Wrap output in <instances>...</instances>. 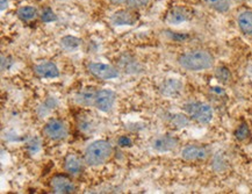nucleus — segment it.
<instances>
[{"label":"nucleus","instance_id":"obj_23","mask_svg":"<svg viewBox=\"0 0 252 194\" xmlns=\"http://www.w3.org/2000/svg\"><path fill=\"white\" fill-rule=\"evenodd\" d=\"M41 19H42V21H43V22H47V24H49V22L56 21L57 17H56V14H55L54 11L51 8H44L43 11H42Z\"/></svg>","mask_w":252,"mask_h":194},{"label":"nucleus","instance_id":"obj_18","mask_svg":"<svg viewBox=\"0 0 252 194\" xmlns=\"http://www.w3.org/2000/svg\"><path fill=\"white\" fill-rule=\"evenodd\" d=\"M17 15L22 22L32 21L37 17V9L34 6H22L17 11Z\"/></svg>","mask_w":252,"mask_h":194},{"label":"nucleus","instance_id":"obj_6","mask_svg":"<svg viewBox=\"0 0 252 194\" xmlns=\"http://www.w3.org/2000/svg\"><path fill=\"white\" fill-rule=\"evenodd\" d=\"M211 150L206 145L189 144L182 150V158L186 162H202L208 158Z\"/></svg>","mask_w":252,"mask_h":194},{"label":"nucleus","instance_id":"obj_22","mask_svg":"<svg viewBox=\"0 0 252 194\" xmlns=\"http://www.w3.org/2000/svg\"><path fill=\"white\" fill-rule=\"evenodd\" d=\"M215 77L220 83L228 84L231 80V72L227 66H219L215 70Z\"/></svg>","mask_w":252,"mask_h":194},{"label":"nucleus","instance_id":"obj_3","mask_svg":"<svg viewBox=\"0 0 252 194\" xmlns=\"http://www.w3.org/2000/svg\"><path fill=\"white\" fill-rule=\"evenodd\" d=\"M184 112L190 120L200 125H207L213 120L214 111L208 103L202 101H189L184 105Z\"/></svg>","mask_w":252,"mask_h":194},{"label":"nucleus","instance_id":"obj_25","mask_svg":"<svg viewBox=\"0 0 252 194\" xmlns=\"http://www.w3.org/2000/svg\"><path fill=\"white\" fill-rule=\"evenodd\" d=\"M118 143L122 148H129L132 145V141L129 136H120L118 140Z\"/></svg>","mask_w":252,"mask_h":194},{"label":"nucleus","instance_id":"obj_8","mask_svg":"<svg viewBox=\"0 0 252 194\" xmlns=\"http://www.w3.org/2000/svg\"><path fill=\"white\" fill-rule=\"evenodd\" d=\"M116 100V95L112 90H100L96 91L94 98V107L103 113L111 112Z\"/></svg>","mask_w":252,"mask_h":194},{"label":"nucleus","instance_id":"obj_20","mask_svg":"<svg viewBox=\"0 0 252 194\" xmlns=\"http://www.w3.org/2000/svg\"><path fill=\"white\" fill-rule=\"evenodd\" d=\"M234 135H235V138L237 141H240V142L247 141L251 135V130H250V128H249L248 124L243 122V124H241L240 126H238V127L235 129Z\"/></svg>","mask_w":252,"mask_h":194},{"label":"nucleus","instance_id":"obj_1","mask_svg":"<svg viewBox=\"0 0 252 194\" xmlns=\"http://www.w3.org/2000/svg\"><path fill=\"white\" fill-rule=\"evenodd\" d=\"M215 58L205 49H192L185 51L178 57V64L190 72H200L212 69L214 66Z\"/></svg>","mask_w":252,"mask_h":194},{"label":"nucleus","instance_id":"obj_11","mask_svg":"<svg viewBox=\"0 0 252 194\" xmlns=\"http://www.w3.org/2000/svg\"><path fill=\"white\" fill-rule=\"evenodd\" d=\"M50 187L55 193L66 194L76 192V185L70 178L65 176H56L51 179Z\"/></svg>","mask_w":252,"mask_h":194},{"label":"nucleus","instance_id":"obj_12","mask_svg":"<svg viewBox=\"0 0 252 194\" xmlns=\"http://www.w3.org/2000/svg\"><path fill=\"white\" fill-rule=\"evenodd\" d=\"M179 141L177 137L171 135H161L154 141L153 148L158 153H171L178 147Z\"/></svg>","mask_w":252,"mask_h":194},{"label":"nucleus","instance_id":"obj_9","mask_svg":"<svg viewBox=\"0 0 252 194\" xmlns=\"http://www.w3.org/2000/svg\"><path fill=\"white\" fill-rule=\"evenodd\" d=\"M192 12L184 6H174L167 12L165 20L171 26H179L189 22L192 19Z\"/></svg>","mask_w":252,"mask_h":194},{"label":"nucleus","instance_id":"obj_5","mask_svg":"<svg viewBox=\"0 0 252 194\" xmlns=\"http://www.w3.org/2000/svg\"><path fill=\"white\" fill-rule=\"evenodd\" d=\"M89 72L100 80H111L118 78L119 70L116 67L105 63H90Z\"/></svg>","mask_w":252,"mask_h":194},{"label":"nucleus","instance_id":"obj_7","mask_svg":"<svg viewBox=\"0 0 252 194\" xmlns=\"http://www.w3.org/2000/svg\"><path fill=\"white\" fill-rule=\"evenodd\" d=\"M140 20V14L136 9H119L111 15V22L114 26H134Z\"/></svg>","mask_w":252,"mask_h":194},{"label":"nucleus","instance_id":"obj_14","mask_svg":"<svg viewBox=\"0 0 252 194\" xmlns=\"http://www.w3.org/2000/svg\"><path fill=\"white\" fill-rule=\"evenodd\" d=\"M237 26L244 35L252 36V11H243L237 17Z\"/></svg>","mask_w":252,"mask_h":194},{"label":"nucleus","instance_id":"obj_16","mask_svg":"<svg viewBox=\"0 0 252 194\" xmlns=\"http://www.w3.org/2000/svg\"><path fill=\"white\" fill-rule=\"evenodd\" d=\"M96 91L93 90L92 87H86L83 91H80L78 95L76 96L77 103L83 106H93L94 105V98H95Z\"/></svg>","mask_w":252,"mask_h":194},{"label":"nucleus","instance_id":"obj_4","mask_svg":"<svg viewBox=\"0 0 252 194\" xmlns=\"http://www.w3.org/2000/svg\"><path fill=\"white\" fill-rule=\"evenodd\" d=\"M43 134L51 141H62L67 137V127L62 120L51 119L44 126Z\"/></svg>","mask_w":252,"mask_h":194},{"label":"nucleus","instance_id":"obj_15","mask_svg":"<svg viewBox=\"0 0 252 194\" xmlns=\"http://www.w3.org/2000/svg\"><path fill=\"white\" fill-rule=\"evenodd\" d=\"M64 167L65 171L70 174H78L83 171V162L76 155H67L64 161Z\"/></svg>","mask_w":252,"mask_h":194},{"label":"nucleus","instance_id":"obj_26","mask_svg":"<svg viewBox=\"0 0 252 194\" xmlns=\"http://www.w3.org/2000/svg\"><path fill=\"white\" fill-rule=\"evenodd\" d=\"M0 5H1V12H4L8 7V0H0Z\"/></svg>","mask_w":252,"mask_h":194},{"label":"nucleus","instance_id":"obj_2","mask_svg":"<svg viewBox=\"0 0 252 194\" xmlns=\"http://www.w3.org/2000/svg\"><path fill=\"white\" fill-rule=\"evenodd\" d=\"M113 155V147L108 141H94L85 149L84 161L90 166H99L105 164Z\"/></svg>","mask_w":252,"mask_h":194},{"label":"nucleus","instance_id":"obj_24","mask_svg":"<svg viewBox=\"0 0 252 194\" xmlns=\"http://www.w3.org/2000/svg\"><path fill=\"white\" fill-rule=\"evenodd\" d=\"M150 0H127V6L129 8H132V9H140V8H143L149 4Z\"/></svg>","mask_w":252,"mask_h":194},{"label":"nucleus","instance_id":"obj_17","mask_svg":"<svg viewBox=\"0 0 252 194\" xmlns=\"http://www.w3.org/2000/svg\"><path fill=\"white\" fill-rule=\"evenodd\" d=\"M205 4L213 11L221 13H227L231 8V0H203Z\"/></svg>","mask_w":252,"mask_h":194},{"label":"nucleus","instance_id":"obj_21","mask_svg":"<svg viewBox=\"0 0 252 194\" xmlns=\"http://www.w3.org/2000/svg\"><path fill=\"white\" fill-rule=\"evenodd\" d=\"M138 63L135 60H131L129 56H125L120 58V67L125 72H136Z\"/></svg>","mask_w":252,"mask_h":194},{"label":"nucleus","instance_id":"obj_28","mask_svg":"<svg viewBox=\"0 0 252 194\" xmlns=\"http://www.w3.org/2000/svg\"><path fill=\"white\" fill-rule=\"evenodd\" d=\"M249 70H250V72L252 73V64L250 65V67H249Z\"/></svg>","mask_w":252,"mask_h":194},{"label":"nucleus","instance_id":"obj_27","mask_svg":"<svg viewBox=\"0 0 252 194\" xmlns=\"http://www.w3.org/2000/svg\"><path fill=\"white\" fill-rule=\"evenodd\" d=\"M111 4H114V5H120V4H124V2H127V0H108Z\"/></svg>","mask_w":252,"mask_h":194},{"label":"nucleus","instance_id":"obj_19","mask_svg":"<svg viewBox=\"0 0 252 194\" xmlns=\"http://www.w3.org/2000/svg\"><path fill=\"white\" fill-rule=\"evenodd\" d=\"M61 46L67 51H75L82 46V40L72 35H66L61 38Z\"/></svg>","mask_w":252,"mask_h":194},{"label":"nucleus","instance_id":"obj_10","mask_svg":"<svg viewBox=\"0 0 252 194\" xmlns=\"http://www.w3.org/2000/svg\"><path fill=\"white\" fill-rule=\"evenodd\" d=\"M184 90V84L177 78H167L160 84L159 92L163 97L170 99H176L182 95Z\"/></svg>","mask_w":252,"mask_h":194},{"label":"nucleus","instance_id":"obj_13","mask_svg":"<svg viewBox=\"0 0 252 194\" xmlns=\"http://www.w3.org/2000/svg\"><path fill=\"white\" fill-rule=\"evenodd\" d=\"M37 77L43 79H54L60 76V70L54 62H42L34 67Z\"/></svg>","mask_w":252,"mask_h":194}]
</instances>
